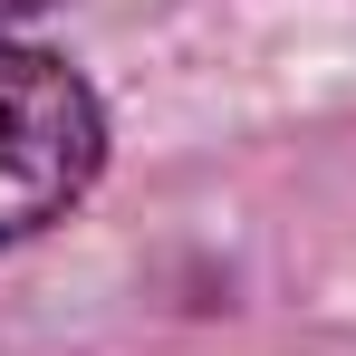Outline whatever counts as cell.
<instances>
[{"label": "cell", "mask_w": 356, "mask_h": 356, "mask_svg": "<svg viewBox=\"0 0 356 356\" xmlns=\"http://www.w3.org/2000/svg\"><path fill=\"white\" fill-rule=\"evenodd\" d=\"M97 154H106V116L87 77L49 49H0V241L49 232L97 183Z\"/></svg>", "instance_id": "cell-1"}, {"label": "cell", "mask_w": 356, "mask_h": 356, "mask_svg": "<svg viewBox=\"0 0 356 356\" xmlns=\"http://www.w3.org/2000/svg\"><path fill=\"white\" fill-rule=\"evenodd\" d=\"M29 10H49V0H0V19H29Z\"/></svg>", "instance_id": "cell-2"}]
</instances>
